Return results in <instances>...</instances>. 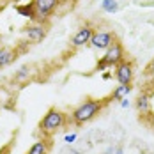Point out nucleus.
I'll return each mask as SVG.
<instances>
[{
	"label": "nucleus",
	"instance_id": "1",
	"mask_svg": "<svg viewBox=\"0 0 154 154\" xmlns=\"http://www.w3.org/2000/svg\"><path fill=\"white\" fill-rule=\"evenodd\" d=\"M106 97L103 99H94V97H87L85 101H82L78 106L73 108V112L69 113V119H71V124L75 126H83V124L94 121L105 108L108 106Z\"/></svg>",
	"mask_w": 154,
	"mask_h": 154
},
{
	"label": "nucleus",
	"instance_id": "2",
	"mask_svg": "<svg viewBox=\"0 0 154 154\" xmlns=\"http://www.w3.org/2000/svg\"><path fill=\"white\" fill-rule=\"evenodd\" d=\"M69 122H71L69 113L62 112L60 108H57V106H51V108H48V112L39 121L37 131H39L41 137H50L51 138L55 133H59L60 129H64Z\"/></svg>",
	"mask_w": 154,
	"mask_h": 154
},
{
	"label": "nucleus",
	"instance_id": "3",
	"mask_svg": "<svg viewBox=\"0 0 154 154\" xmlns=\"http://www.w3.org/2000/svg\"><path fill=\"white\" fill-rule=\"evenodd\" d=\"M126 59V50H124L122 43L119 41V39H115L110 46L105 50V55L97 60L96 64V71H105L108 67H115L119 62H122Z\"/></svg>",
	"mask_w": 154,
	"mask_h": 154
},
{
	"label": "nucleus",
	"instance_id": "4",
	"mask_svg": "<svg viewBox=\"0 0 154 154\" xmlns=\"http://www.w3.org/2000/svg\"><path fill=\"white\" fill-rule=\"evenodd\" d=\"M34 5V13H35V20L32 23H45L48 25L50 18L57 11V7L60 5V0H32Z\"/></svg>",
	"mask_w": 154,
	"mask_h": 154
},
{
	"label": "nucleus",
	"instance_id": "5",
	"mask_svg": "<svg viewBox=\"0 0 154 154\" xmlns=\"http://www.w3.org/2000/svg\"><path fill=\"white\" fill-rule=\"evenodd\" d=\"M113 76L121 85H131L133 78H135V64L128 59H124L122 62H119L113 67Z\"/></svg>",
	"mask_w": 154,
	"mask_h": 154
},
{
	"label": "nucleus",
	"instance_id": "6",
	"mask_svg": "<svg viewBox=\"0 0 154 154\" xmlns=\"http://www.w3.org/2000/svg\"><path fill=\"white\" fill-rule=\"evenodd\" d=\"M23 35L27 37V41L32 43V45H37V43H43L45 37L48 35V25L45 23H29L27 27L21 29Z\"/></svg>",
	"mask_w": 154,
	"mask_h": 154
},
{
	"label": "nucleus",
	"instance_id": "7",
	"mask_svg": "<svg viewBox=\"0 0 154 154\" xmlns=\"http://www.w3.org/2000/svg\"><path fill=\"white\" fill-rule=\"evenodd\" d=\"M94 30H96V29H94L91 23L82 25V27H80V29L73 34V37H71V46H73V48H83V46H87V45L91 43V39H92Z\"/></svg>",
	"mask_w": 154,
	"mask_h": 154
},
{
	"label": "nucleus",
	"instance_id": "8",
	"mask_svg": "<svg viewBox=\"0 0 154 154\" xmlns=\"http://www.w3.org/2000/svg\"><path fill=\"white\" fill-rule=\"evenodd\" d=\"M115 34L112 30H94L92 39H91V46L96 48V50H106L113 41H115Z\"/></svg>",
	"mask_w": 154,
	"mask_h": 154
},
{
	"label": "nucleus",
	"instance_id": "9",
	"mask_svg": "<svg viewBox=\"0 0 154 154\" xmlns=\"http://www.w3.org/2000/svg\"><path fill=\"white\" fill-rule=\"evenodd\" d=\"M135 108H137V112L140 113V119L147 117V115L152 112V106H151V96H149L147 92L138 94L137 99H135Z\"/></svg>",
	"mask_w": 154,
	"mask_h": 154
},
{
	"label": "nucleus",
	"instance_id": "10",
	"mask_svg": "<svg viewBox=\"0 0 154 154\" xmlns=\"http://www.w3.org/2000/svg\"><path fill=\"white\" fill-rule=\"evenodd\" d=\"M20 51L18 48H13V46H0V69L11 66L13 62L18 59Z\"/></svg>",
	"mask_w": 154,
	"mask_h": 154
},
{
	"label": "nucleus",
	"instance_id": "11",
	"mask_svg": "<svg viewBox=\"0 0 154 154\" xmlns=\"http://www.w3.org/2000/svg\"><path fill=\"white\" fill-rule=\"evenodd\" d=\"M51 145H53V142H51L50 137H41L37 142L32 143L30 149H29L25 154H50Z\"/></svg>",
	"mask_w": 154,
	"mask_h": 154
},
{
	"label": "nucleus",
	"instance_id": "12",
	"mask_svg": "<svg viewBox=\"0 0 154 154\" xmlns=\"http://www.w3.org/2000/svg\"><path fill=\"white\" fill-rule=\"evenodd\" d=\"M131 91H133V83H131V85H121V83H119V85L112 91V94L108 96L106 99L110 103H112V101H121L122 97H128V94L131 92Z\"/></svg>",
	"mask_w": 154,
	"mask_h": 154
},
{
	"label": "nucleus",
	"instance_id": "13",
	"mask_svg": "<svg viewBox=\"0 0 154 154\" xmlns=\"http://www.w3.org/2000/svg\"><path fill=\"white\" fill-rule=\"evenodd\" d=\"M16 13H18V14H21L23 18H29L30 21L35 20V13H34V5H32V2L16 5Z\"/></svg>",
	"mask_w": 154,
	"mask_h": 154
},
{
	"label": "nucleus",
	"instance_id": "14",
	"mask_svg": "<svg viewBox=\"0 0 154 154\" xmlns=\"http://www.w3.org/2000/svg\"><path fill=\"white\" fill-rule=\"evenodd\" d=\"M101 9L105 13H110V14L117 13L119 11V0H101Z\"/></svg>",
	"mask_w": 154,
	"mask_h": 154
},
{
	"label": "nucleus",
	"instance_id": "15",
	"mask_svg": "<svg viewBox=\"0 0 154 154\" xmlns=\"http://www.w3.org/2000/svg\"><path fill=\"white\" fill-rule=\"evenodd\" d=\"M29 76H30V67H29V66H23V67L18 69V73L14 75V80L18 83H23V82L29 80Z\"/></svg>",
	"mask_w": 154,
	"mask_h": 154
},
{
	"label": "nucleus",
	"instance_id": "16",
	"mask_svg": "<svg viewBox=\"0 0 154 154\" xmlns=\"http://www.w3.org/2000/svg\"><path fill=\"white\" fill-rule=\"evenodd\" d=\"M143 75L149 78H154V57L151 59V62L145 66V71H143Z\"/></svg>",
	"mask_w": 154,
	"mask_h": 154
},
{
	"label": "nucleus",
	"instance_id": "17",
	"mask_svg": "<svg viewBox=\"0 0 154 154\" xmlns=\"http://www.w3.org/2000/svg\"><path fill=\"white\" fill-rule=\"evenodd\" d=\"M142 121H143V122L147 124V126H149L151 129H154V112H151V113H149L147 117H143Z\"/></svg>",
	"mask_w": 154,
	"mask_h": 154
},
{
	"label": "nucleus",
	"instance_id": "18",
	"mask_svg": "<svg viewBox=\"0 0 154 154\" xmlns=\"http://www.w3.org/2000/svg\"><path fill=\"white\" fill-rule=\"evenodd\" d=\"M64 142H66V143H69V145H71V143H75V142H76V133L66 135V137H64Z\"/></svg>",
	"mask_w": 154,
	"mask_h": 154
},
{
	"label": "nucleus",
	"instance_id": "19",
	"mask_svg": "<svg viewBox=\"0 0 154 154\" xmlns=\"http://www.w3.org/2000/svg\"><path fill=\"white\" fill-rule=\"evenodd\" d=\"M13 143H14V140H11L5 147H2V149H0V154H9L11 152V149H13Z\"/></svg>",
	"mask_w": 154,
	"mask_h": 154
},
{
	"label": "nucleus",
	"instance_id": "20",
	"mask_svg": "<svg viewBox=\"0 0 154 154\" xmlns=\"http://www.w3.org/2000/svg\"><path fill=\"white\" fill-rule=\"evenodd\" d=\"M119 103H121V106H122V108H128V106H129V105H131V103H129V99H128V97H122V99H121V101H119Z\"/></svg>",
	"mask_w": 154,
	"mask_h": 154
}]
</instances>
